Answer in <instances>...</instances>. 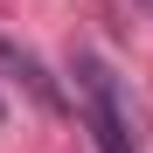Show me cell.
<instances>
[{"label":"cell","mask_w":153,"mask_h":153,"mask_svg":"<svg viewBox=\"0 0 153 153\" xmlns=\"http://www.w3.org/2000/svg\"><path fill=\"white\" fill-rule=\"evenodd\" d=\"M76 84H84V111H91L97 153H132V111H125V97H118V76L97 56H76Z\"/></svg>","instance_id":"1"},{"label":"cell","mask_w":153,"mask_h":153,"mask_svg":"<svg viewBox=\"0 0 153 153\" xmlns=\"http://www.w3.org/2000/svg\"><path fill=\"white\" fill-rule=\"evenodd\" d=\"M0 118H7V105H0Z\"/></svg>","instance_id":"3"},{"label":"cell","mask_w":153,"mask_h":153,"mask_svg":"<svg viewBox=\"0 0 153 153\" xmlns=\"http://www.w3.org/2000/svg\"><path fill=\"white\" fill-rule=\"evenodd\" d=\"M0 70H7V76H21V84H28V91L42 97V105H56V84L42 76V63L28 56V49H14V42H0Z\"/></svg>","instance_id":"2"}]
</instances>
